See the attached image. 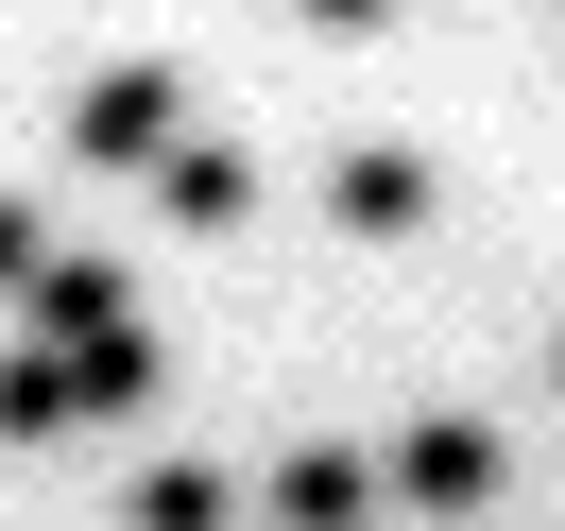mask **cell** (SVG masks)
Listing matches in <instances>:
<instances>
[{"label": "cell", "mask_w": 565, "mask_h": 531, "mask_svg": "<svg viewBox=\"0 0 565 531\" xmlns=\"http://www.w3.org/2000/svg\"><path fill=\"white\" fill-rule=\"evenodd\" d=\"M172 120H189V86L154 70V52L70 86V155H86V172H154V155H172Z\"/></svg>", "instance_id": "obj_1"}, {"label": "cell", "mask_w": 565, "mask_h": 531, "mask_svg": "<svg viewBox=\"0 0 565 531\" xmlns=\"http://www.w3.org/2000/svg\"><path fill=\"white\" fill-rule=\"evenodd\" d=\"M497 480H514V446H497L480 412H428L412 446L377 463V497H412V514H497Z\"/></svg>", "instance_id": "obj_2"}, {"label": "cell", "mask_w": 565, "mask_h": 531, "mask_svg": "<svg viewBox=\"0 0 565 531\" xmlns=\"http://www.w3.org/2000/svg\"><path fill=\"white\" fill-rule=\"evenodd\" d=\"M428 206H446V189H428V155H394V138H360L343 172H326V223H343V241H412Z\"/></svg>", "instance_id": "obj_3"}, {"label": "cell", "mask_w": 565, "mask_h": 531, "mask_svg": "<svg viewBox=\"0 0 565 531\" xmlns=\"http://www.w3.org/2000/svg\"><path fill=\"white\" fill-rule=\"evenodd\" d=\"M18 309H35V343L70 360V343H104V326H138V275H120V257H35Z\"/></svg>", "instance_id": "obj_4"}, {"label": "cell", "mask_w": 565, "mask_h": 531, "mask_svg": "<svg viewBox=\"0 0 565 531\" xmlns=\"http://www.w3.org/2000/svg\"><path fill=\"white\" fill-rule=\"evenodd\" d=\"M154 206H172V223H241L257 206V155L241 138H172V155H154Z\"/></svg>", "instance_id": "obj_5"}, {"label": "cell", "mask_w": 565, "mask_h": 531, "mask_svg": "<svg viewBox=\"0 0 565 531\" xmlns=\"http://www.w3.org/2000/svg\"><path fill=\"white\" fill-rule=\"evenodd\" d=\"M275 514L291 531H360V514H377V463H360V446H291L275 463Z\"/></svg>", "instance_id": "obj_6"}, {"label": "cell", "mask_w": 565, "mask_h": 531, "mask_svg": "<svg viewBox=\"0 0 565 531\" xmlns=\"http://www.w3.org/2000/svg\"><path fill=\"white\" fill-rule=\"evenodd\" d=\"M52 428H86V394H70V360H0V446H52Z\"/></svg>", "instance_id": "obj_7"}, {"label": "cell", "mask_w": 565, "mask_h": 531, "mask_svg": "<svg viewBox=\"0 0 565 531\" xmlns=\"http://www.w3.org/2000/svg\"><path fill=\"white\" fill-rule=\"evenodd\" d=\"M70 394H86V412H138V394H154V343H138V326H104V343H70Z\"/></svg>", "instance_id": "obj_8"}, {"label": "cell", "mask_w": 565, "mask_h": 531, "mask_svg": "<svg viewBox=\"0 0 565 531\" xmlns=\"http://www.w3.org/2000/svg\"><path fill=\"white\" fill-rule=\"evenodd\" d=\"M138 531H223V480H206V463H154V480H138Z\"/></svg>", "instance_id": "obj_9"}, {"label": "cell", "mask_w": 565, "mask_h": 531, "mask_svg": "<svg viewBox=\"0 0 565 531\" xmlns=\"http://www.w3.org/2000/svg\"><path fill=\"white\" fill-rule=\"evenodd\" d=\"M35 257H52V241H35V206L0 189V291H35Z\"/></svg>", "instance_id": "obj_10"}, {"label": "cell", "mask_w": 565, "mask_h": 531, "mask_svg": "<svg viewBox=\"0 0 565 531\" xmlns=\"http://www.w3.org/2000/svg\"><path fill=\"white\" fill-rule=\"evenodd\" d=\"M291 18H309V35H377L394 0H291Z\"/></svg>", "instance_id": "obj_11"}, {"label": "cell", "mask_w": 565, "mask_h": 531, "mask_svg": "<svg viewBox=\"0 0 565 531\" xmlns=\"http://www.w3.org/2000/svg\"><path fill=\"white\" fill-rule=\"evenodd\" d=\"M548 360H565V343H548Z\"/></svg>", "instance_id": "obj_12"}]
</instances>
